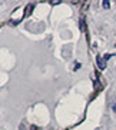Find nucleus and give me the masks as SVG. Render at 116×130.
I'll list each match as a JSON object with an SVG mask.
<instances>
[{
  "label": "nucleus",
  "instance_id": "obj_1",
  "mask_svg": "<svg viewBox=\"0 0 116 130\" xmlns=\"http://www.w3.org/2000/svg\"><path fill=\"white\" fill-rule=\"evenodd\" d=\"M96 63H97V67H99L100 70H105V69H106V60H105V59H102V57H99V56H97Z\"/></svg>",
  "mask_w": 116,
  "mask_h": 130
},
{
  "label": "nucleus",
  "instance_id": "obj_2",
  "mask_svg": "<svg viewBox=\"0 0 116 130\" xmlns=\"http://www.w3.org/2000/svg\"><path fill=\"white\" fill-rule=\"evenodd\" d=\"M35 9V3H30V4H27L26 9H24V16H30L32 14V10Z\"/></svg>",
  "mask_w": 116,
  "mask_h": 130
},
{
  "label": "nucleus",
  "instance_id": "obj_3",
  "mask_svg": "<svg viewBox=\"0 0 116 130\" xmlns=\"http://www.w3.org/2000/svg\"><path fill=\"white\" fill-rule=\"evenodd\" d=\"M102 6H103V9H109V7H110V2L103 0V2H102Z\"/></svg>",
  "mask_w": 116,
  "mask_h": 130
},
{
  "label": "nucleus",
  "instance_id": "obj_4",
  "mask_svg": "<svg viewBox=\"0 0 116 130\" xmlns=\"http://www.w3.org/2000/svg\"><path fill=\"white\" fill-rule=\"evenodd\" d=\"M110 57H112V54H105V60H109V59H110Z\"/></svg>",
  "mask_w": 116,
  "mask_h": 130
},
{
  "label": "nucleus",
  "instance_id": "obj_5",
  "mask_svg": "<svg viewBox=\"0 0 116 130\" xmlns=\"http://www.w3.org/2000/svg\"><path fill=\"white\" fill-rule=\"evenodd\" d=\"M113 111H116V102H113Z\"/></svg>",
  "mask_w": 116,
  "mask_h": 130
},
{
  "label": "nucleus",
  "instance_id": "obj_6",
  "mask_svg": "<svg viewBox=\"0 0 116 130\" xmlns=\"http://www.w3.org/2000/svg\"><path fill=\"white\" fill-rule=\"evenodd\" d=\"M20 130H26V127H24L23 124H22V126H20Z\"/></svg>",
  "mask_w": 116,
  "mask_h": 130
}]
</instances>
